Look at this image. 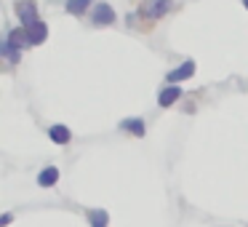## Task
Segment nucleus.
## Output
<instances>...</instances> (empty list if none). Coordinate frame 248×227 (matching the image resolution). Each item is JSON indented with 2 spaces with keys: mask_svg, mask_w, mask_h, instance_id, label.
<instances>
[{
  "mask_svg": "<svg viewBox=\"0 0 248 227\" xmlns=\"http://www.w3.org/2000/svg\"><path fill=\"white\" fill-rule=\"evenodd\" d=\"M118 129L125 131V134H131V136H136V139H141V136L147 134L144 118H123V120L118 123Z\"/></svg>",
  "mask_w": 248,
  "mask_h": 227,
  "instance_id": "423d86ee",
  "label": "nucleus"
},
{
  "mask_svg": "<svg viewBox=\"0 0 248 227\" xmlns=\"http://www.w3.org/2000/svg\"><path fill=\"white\" fill-rule=\"evenodd\" d=\"M14 219H16V216H14V211H6V214L0 216V227H8Z\"/></svg>",
  "mask_w": 248,
  "mask_h": 227,
  "instance_id": "4468645a",
  "label": "nucleus"
},
{
  "mask_svg": "<svg viewBox=\"0 0 248 227\" xmlns=\"http://www.w3.org/2000/svg\"><path fill=\"white\" fill-rule=\"evenodd\" d=\"M86 222H88V227H109V211L99 209V206L86 209Z\"/></svg>",
  "mask_w": 248,
  "mask_h": 227,
  "instance_id": "6e6552de",
  "label": "nucleus"
},
{
  "mask_svg": "<svg viewBox=\"0 0 248 227\" xmlns=\"http://www.w3.org/2000/svg\"><path fill=\"white\" fill-rule=\"evenodd\" d=\"M0 54H3V59H6L8 65H19V59H22V51H16L11 43H8V40H3V43H0Z\"/></svg>",
  "mask_w": 248,
  "mask_h": 227,
  "instance_id": "ddd939ff",
  "label": "nucleus"
},
{
  "mask_svg": "<svg viewBox=\"0 0 248 227\" xmlns=\"http://www.w3.org/2000/svg\"><path fill=\"white\" fill-rule=\"evenodd\" d=\"M182 97H184L182 86H166L160 94H157V104H160V107L166 110V107H171V104H176Z\"/></svg>",
  "mask_w": 248,
  "mask_h": 227,
  "instance_id": "1a4fd4ad",
  "label": "nucleus"
},
{
  "mask_svg": "<svg viewBox=\"0 0 248 227\" xmlns=\"http://www.w3.org/2000/svg\"><path fill=\"white\" fill-rule=\"evenodd\" d=\"M115 8L109 6V3H96V6L91 8V24L93 27H109V24H115Z\"/></svg>",
  "mask_w": 248,
  "mask_h": 227,
  "instance_id": "20e7f679",
  "label": "nucleus"
},
{
  "mask_svg": "<svg viewBox=\"0 0 248 227\" xmlns=\"http://www.w3.org/2000/svg\"><path fill=\"white\" fill-rule=\"evenodd\" d=\"M93 6V0H67L64 8L67 14H72V16H83V14H88Z\"/></svg>",
  "mask_w": 248,
  "mask_h": 227,
  "instance_id": "f8f14e48",
  "label": "nucleus"
},
{
  "mask_svg": "<svg viewBox=\"0 0 248 227\" xmlns=\"http://www.w3.org/2000/svg\"><path fill=\"white\" fill-rule=\"evenodd\" d=\"M27 38H30V46L46 43V38H48V27H46V22H38V24H32V27H27Z\"/></svg>",
  "mask_w": 248,
  "mask_h": 227,
  "instance_id": "9b49d317",
  "label": "nucleus"
},
{
  "mask_svg": "<svg viewBox=\"0 0 248 227\" xmlns=\"http://www.w3.org/2000/svg\"><path fill=\"white\" fill-rule=\"evenodd\" d=\"M243 6H246V8H248V0H243Z\"/></svg>",
  "mask_w": 248,
  "mask_h": 227,
  "instance_id": "2eb2a0df",
  "label": "nucleus"
},
{
  "mask_svg": "<svg viewBox=\"0 0 248 227\" xmlns=\"http://www.w3.org/2000/svg\"><path fill=\"white\" fill-rule=\"evenodd\" d=\"M3 40H8V43H11L16 51H24V49L30 46V38H27V30H24V27L8 30V32H6V38H3Z\"/></svg>",
  "mask_w": 248,
  "mask_h": 227,
  "instance_id": "9d476101",
  "label": "nucleus"
},
{
  "mask_svg": "<svg viewBox=\"0 0 248 227\" xmlns=\"http://www.w3.org/2000/svg\"><path fill=\"white\" fill-rule=\"evenodd\" d=\"M14 11H16V16H19V27H32V24H38L40 22V16H38V6H35V0H19L16 6H14Z\"/></svg>",
  "mask_w": 248,
  "mask_h": 227,
  "instance_id": "f03ea898",
  "label": "nucleus"
},
{
  "mask_svg": "<svg viewBox=\"0 0 248 227\" xmlns=\"http://www.w3.org/2000/svg\"><path fill=\"white\" fill-rule=\"evenodd\" d=\"M195 70H198V65H195L192 59H184L179 67H173V70L166 72V83L168 86H179V83L189 81V78L195 75Z\"/></svg>",
  "mask_w": 248,
  "mask_h": 227,
  "instance_id": "7ed1b4c3",
  "label": "nucleus"
},
{
  "mask_svg": "<svg viewBox=\"0 0 248 227\" xmlns=\"http://www.w3.org/2000/svg\"><path fill=\"white\" fill-rule=\"evenodd\" d=\"M171 8H173V0H141L136 14H139L144 22H157V19H163L166 14H171Z\"/></svg>",
  "mask_w": 248,
  "mask_h": 227,
  "instance_id": "f257e3e1",
  "label": "nucleus"
},
{
  "mask_svg": "<svg viewBox=\"0 0 248 227\" xmlns=\"http://www.w3.org/2000/svg\"><path fill=\"white\" fill-rule=\"evenodd\" d=\"M48 139L54 142V145L64 147V145H70V142H72V131L67 129L64 123H54V126H48Z\"/></svg>",
  "mask_w": 248,
  "mask_h": 227,
  "instance_id": "0eeeda50",
  "label": "nucleus"
},
{
  "mask_svg": "<svg viewBox=\"0 0 248 227\" xmlns=\"http://www.w3.org/2000/svg\"><path fill=\"white\" fill-rule=\"evenodd\" d=\"M59 179H62V171H59L56 166H43L35 182H38V187L51 190V187H56V184H59Z\"/></svg>",
  "mask_w": 248,
  "mask_h": 227,
  "instance_id": "39448f33",
  "label": "nucleus"
}]
</instances>
